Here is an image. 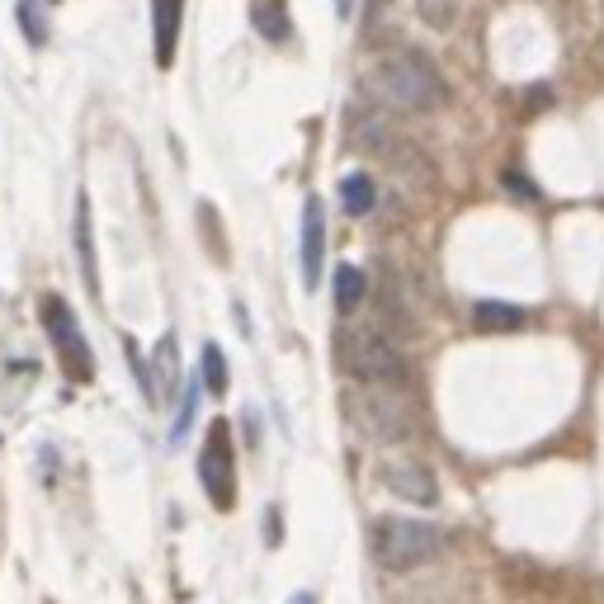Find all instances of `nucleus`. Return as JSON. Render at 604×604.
Returning <instances> with one entry per match:
<instances>
[{"label": "nucleus", "instance_id": "10", "mask_svg": "<svg viewBox=\"0 0 604 604\" xmlns=\"http://www.w3.org/2000/svg\"><path fill=\"white\" fill-rule=\"evenodd\" d=\"M152 33H156V67H171L175 62V38H179V0H156Z\"/></svg>", "mask_w": 604, "mask_h": 604}, {"label": "nucleus", "instance_id": "17", "mask_svg": "<svg viewBox=\"0 0 604 604\" xmlns=\"http://www.w3.org/2000/svg\"><path fill=\"white\" fill-rule=\"evenodd\" d=\"M152 378L160 382V388H166V392H175L179 388V364H175V335H166V340H160V345H156V369H152ZM156 388V392H160Z\"/></svg>", "mask_w": 604, "mask_h": 604}, {"label": "nucleus", "instance_id": "8", "mask_svg": "<svg viewBox=\"0 0 604 604\" xmlns=\"http://www.w3.org/2000/svg\"><path fill=\"white\" fill-rule=\"evenodd\" d=\"M321 260H327V213L321 198L302 204V284L316 289L321 284Z\"/></svg>", "mask_w": 604, "mask_h": 604}, {"label": "nucleus", "instance_id": "6", "mask_svg": "<svg viewBox=\"0 0 604 604\" xmlns=\"http://www.w3.org/2000/svg\"><path fill=\"white\" fill-rule=\"evenodd\" d=\"M198 481H204V491L213 496L217 510H232V500H236V454H232L227 420H213L208 426V445H204V454H198Z\"/></svg>", "mask_w": 604, "mask_h": 604}, {"label": "nucleus", "instance_id": "19", "mask_svg": "<svg viewBox=\"0 0 604 604\" xmlns=\"http://www.w3.org/2000/svg\"><path fill=\"white\" fill-rule=\"evenodd\" d=\"M416 10H420V19H426L430 29H454L462 0H416Z\"/></svg>", "mask_w": 604, "mask_h": 604}, {"label": "nucleus", "instance_id": "3", "mask_svg": "<svg viewBox=\"0 0 604 604\" xmlns=\"http://www.w3.org/2000/svg\"><path fill=\"white\" fill-rule=\"evenodd\" d=\"M340 364L350 378H359L364 388H407L411 382V364L388 335L378 331H354L340 335Z\"/></svg>", "mask_w": 604, "mask_h": 604}, {"label": "nucleus", "instance_id": "4", "mask_svg": "<svg viewBox=\"0 0 604 604\" xmlns=\"http://www.w3.org/2000/svg\"><path fill=\"white\" fill-rule=\"evenodd\" d=\"M350 416L364 439L373 445H401V439H411L416 430V411L411 401L401 397V388H364L350 397Z\"/></svg>", "mask_w": 604, "mask_h": 604}, {"label": "nucleus", "instance_id": "1", "mask_svg": "<svg viewBox=\"0 0 604 604\" xmlns=\"http://www.w3.org/2000/svg\"><path fill=\"white\" fill-rule=\"evenodd\" d=\"M369 95L378 99V105H388V109L426 114V109H435V99H439V71L430 67V57L401 48V52H388L373 67Z\"/></svg>", "mask_w": 604, "mask_h": 604}, {"label": "nucleus", "instance_id": "23", "mask_svg": "<svg viewBox=\"0 0 604 604\" xmlns=\"http://www.w3.org/2000/svg\"><path fill=\"white\" fill-rule=\"evenodd\" d=\"M289 604H316V600H312V595H308V591H298V595H293V600H289Z\"/></svg>", "mask_w": 604, "mask_h": 604}, {"label": "nucleus", "instance_id": "7", "mask_svg": "<svg viewBox=\"0 0 604 604\" xmlns=\"http://www.w3.org/2000/svg\"><path fill=\"white\" fill-rule=\"evenodd\" d=\"M378 477H382V487H388L392 496L411 500V506H435V500H439L435 473L426 468V462H416V458H382Z\"/></svg>", "mask_w": 604, "mask_h": 604}, {"label": "nucleus", "instance_id": "11", "mask_svg": "<svg viewBox=\"0 0 604 604\" xmlns=\"http://www.w3.org/2000/svg\"><path fill=\"white\" fill-rule=\"evenodd\" d=\"M473 327L477 331H515V327H525V312L500 302V298H481V302H473Z\"/></svg>", "mask_w": 604, "mask_h": 604}, {"label": "nucleus", "instance_id": "12", "mask_svg": "<svg viewBox=\"0 0 604 604\" xmlns=\"http://www.w3.org/2000/svg\"><path fill=\"white\" fill-rule=\"evenodd\" d=\"M373 204H378V185H373V175H345L340 179V208H345L350 217H364V213H373Z\"/></svg>", "mask_w": 604, "mask_h": 604}, {"label": "nucleus", "instance_id": "14", "mask_svg": "<svg viewBox=\"0 0 604 604\" xmlns=\"http://www.w3.org/2000/svg\"><path fill=\"white\" fill-rule=\"evenodd\" d=\"M364 293H369L364 270H359V265H340V270H335V308H340V312H359Z\"/></svg>", "mask_w": 604, "mask_h": 604}, {"label": "nucleus", "instance_id": "15", "mask_svg": "<svg viewBox=\"0 0 604 604\" xmlns=\"http://www.w3.org/2000/svg\"><path fill=\"white\" fill-rule=\"evenodd\" d=\"M198 369H204V388H208L213 397H223V392H227V354L217 350L213 340L204 345V354H198Z\"/></svg>", "mask_w": 604, "mask_h": 604}, {"label": "nucleus", "instance_id": "9", "mask_svg": "<svg viewBox=\"0 0 604 604\" xmlns=\"http://www.w3.org/2000/svg\"><path fill=\"white\" fill-rule=\"evenodd\" d=\"M378 312H382V327L392 331V340H407L416 331V316L407 308V293L392 284V274H382V289H378Z\"/></svg>", "mask_w": 604, "mask_h": 604}, {"label": "nucleus", "instance_id": "13", "mask_svg": "<svg viewBox=\"0 0 604 604\" xmlns=\"http://www.w3.org/2000/svg\"><path fill=\"white\" fill-rule=\"evenodd\" d=\"M251 25L260 29V38H270V43H284V38L293 33V25H289V10H284V0H255V10H251Z\"/></svg>", "mask_w": 604, "mask_h": 604}, {"label": "nucleus", "instance_id": "21", "mask_svg": "<svg viewBox=\"0 0 604 604\" xmlns=\"http://www.w3.org/2000/svg\"><path fill=\"white\" fill-rule=\"evenodd\" d=\"M506 189H515L519 198H534V185H529L525 175H510V171H506Z\"/></svg>", "mask_w": 604, "mask_h": 604}, {"label": "nucleus", "instance_id": "16", "mask_svg": "<svg viewBox=\"0 0 604 604\" xmlns=\"http://www.w3.org/2000/svg\"><path fill=\"white\" fill-rule=\"evenodd\" d=\"M76 246H80V270H86V284L95 289V251H90V204L80 198L76 204Z\"/></svg>", "mask_w": 604, "mask_h": 604}, {"label": "nucleus", "instance_id": "22", "mask_svg": "<svg viewBox=\"0 0 604 604\" xmlns=\"http://www.w3.org/2000/svg\"><path fill=\"white\" fill-rule=\"evenodd\" d=\"M335 14H340V19H350V14H354V0H335Z\"/></svg>", "mask_w": 604, "mask_h": 604}, {"label": "nucleus", "instance_id": "5", "mask_svg": "<svg viewBox=\"0 0 604 604\" xmlns=\"http://www.w3.org/2000/svg\"><path fill=\"white\" fill-rule=\"evenodd\" d=\"M38 316H43V331L52 335V350H57V359L67 364V373H71L76 382H90V378H95L90 345H86V331H80L76 312L67 308V298L48 293V298H43V308H38Z\"/></svg>", "mask_w": 604, "mask_h": 604}, {"label": "nucleus", "instance_id": "18", "mask_svg": "<svg viewBox=\"0 0 604 604\" xmlns=\"http://www.w3.org/2000/svg\"><path fill=\"white\" fill-rule=\"evenodd\" d=\"M14 19H19V29L29 33V43H33V48H43V43H48V19H43V10H38V0H19V6H14Z\"/></svg>", "mask_w": 604, "mask_h": 604}, {"label": "nucleus", "instance_id": "20", "mask_svg": "<svg viewBox=\"0 0 604 604\" xmlns=\"http://www.w3.org/2000/svg\"><path fill=\"white\" fill-rule=\"evenodd\" d=\"M194 416H198V388H189V392H185V401H179V416H175V426H171V439H175V445L189 435Z\"/></svg>", "mask_w": 604, "mask_h": 604}, {"label": "nucleus", "instance_id": "2", "mask_svg": "<svg viewBox=\"0 0 604 604\" xmlns=\"http://www.w3.org/2000/svg\"><path fill=\"white\" fill-rule=\"evenodd\" d=\"M445 548V534L426 519H407V515H382L373 519L369 534V553L382 572H416Z\"/></svg>", "mask_w": 604, "mask_h": 604}]
</instances>
